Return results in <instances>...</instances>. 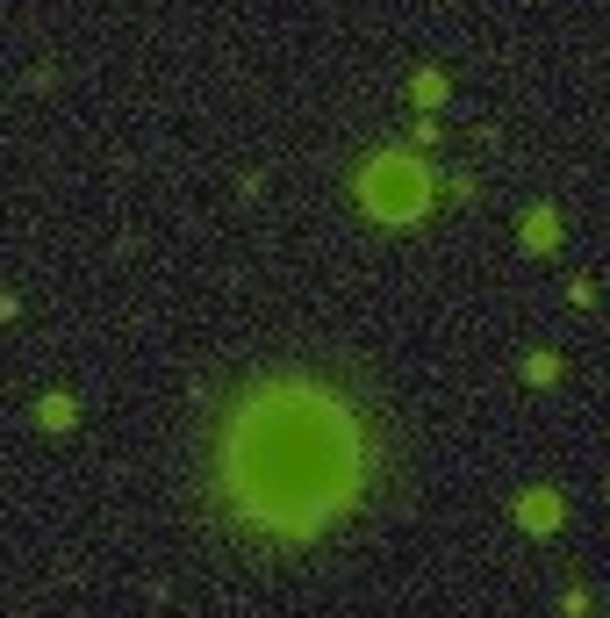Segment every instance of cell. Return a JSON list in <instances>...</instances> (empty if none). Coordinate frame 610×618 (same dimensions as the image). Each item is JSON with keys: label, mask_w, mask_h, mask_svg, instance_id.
<instances>
[{"label": "cell", "mask_w": 610, "mask_h": 618, "mask_svg": "<svg viewBox=\"0 0 610 618\" xmlns=\"http://www.w3.org/2000/svg\"><path fill=\"white\" fill-rule=\"evenodd\" d=\"M517 518H525V533H560L568 504H560L553 489H525V496H517Z\"/></svg>", "instance_id": "obj_3"}, {"label": "cell", "mask_w": 610, "mask_h": 618, "mask_svg": "<svg viewBox=\"0 0 610 618\" xmlns=\"http://www.w3.org/2000/svg\"><path fill=\"white\" fill-rule=\"evenodd\" d=\"M353 194H359V209L374 223H417L424 202H431V173H424L409 152H374L359 165Z\"/></svg>", "instance_id": "obj_2"}, {"label": "cell", "mask_w": 610, "mask_h": 618, "mask_svg": "<svg viewBox=\"0 0 610 618\" xmlns=\"http://www.w3.org/2000/svg\"><path fill=\"white\" fill-rule=\"evenodd\" d=\"M216 489L258 539H316L366 489V425L316 374H258L216 432Z\"/></svg>", "instance_id": "obj_1"}, {"label": "cell", "mask_w": 610, "mask_h": 618, "mask_svg": "<svg viewBox=\"0 0 610 618\" xmlns=\"http://www.w3.org/2000/svg\"><path fill=\"white\" fill-rule=\"evenodd\" d=\"M409 94H417V109H438V101H446V72H438V65H424L417 80H409Z\"/></svg>", "instance_id": "obj_5"}, {"label": "cell", "mask_w": 610, "mask_h": 618, "mask_svg": "<svg viewBox=\"0 0 610 618\" xmlns=\"http://www.w3.org/2000/svg\"><path fill=\"white\" fill-rule=\"evenodd\" d=\"M37 417H43V432H72V396H43Z\"/></svg>", "instance_id": "obj_6"}, {"label": "cell", "mask_w": 610, "mask_h": 618, "mask_svg": "<svg viewBox=\"0 0 610 618\" xmlns=\"http://www.w3.org/2000/svg\"><path fill=\"white\" fill-rule=\"evenodd\" d=\"M553 374H560V359H553V353H531V359H525V382H531V388H546Z\"/></svg>", "instance_id": "obj_7"}, {"label": "cell", "mask_w": 610, "mask_h": 618, "mask_svg": "<svg viewBox=\"0 0 610 618\" xmlns=\"http://www.w3.org/2000/svg\"><path fill=\"white\" fill-rule=\"evenodd\" d=\"M525 245L531 252H553L560 245V216H553V209H531V216H525Z\"/></svg>", "instance_id": "obj_4"}]
</instances>
